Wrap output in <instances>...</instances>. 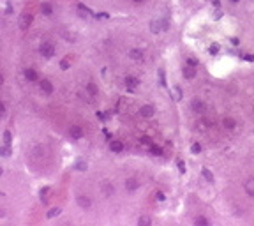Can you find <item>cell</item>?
I'll return each mask as SVG.
<instances>
[{
  "label": "cell",
  "mask_w": 254,
  "mask_h": 226,
  "mask_svg": "<svg viewBox=\"0 0 254 226\" xmlns=\"http://www.w3.org/2000/svg\"><path fill=\"white\" fill-rule=\"evenodd\" d=\"M170 28V23H168V19H154L152 23H150V30L152 32H161V30H168Z\"/></svg>",
  "instance_id": "6da1fadb"
},
{
  "label": "cell",
  "mask_w": 254,
  "mask_h": 226,
  "mask_svg": "<svg viewBox=\"0 0 254 226\" xmlns=\"http://www.w3.org/2000/svg\"><path fill=\"white\" fill-rule=\"evenodd\" d=\"M39 51H41V55L44 58H51L55 55V46H53L51 42H42L41 48H39Z\"/></svg>",
  "instance_id": "7a4b0ae2"
},
{
  "label": "cell",
  "mask_w": 254,
  "mask_h": 226,
  "mask_svg": "<svg viewBox=\"0 0 254 226\" xmlns=\"http://www.w3.org/2000/svg\"><path fill=\"white\" fill-rule=\"evenodd\" d=\"M32 19H34V16H32L30 12L21 14V18H19V28H21V30H27V28L30 27V23H32Z\"/></svg>",
  "instance_id": "3957f363"
},
{
  "label": "cell",
  "mask_w": 254,
  "mask_h": 226,
  "mask_svg": "<svg viewBox=\"0 0 254 226\" xmlns=\"http://www.w3.org/2000/svg\"><path fill=\"white\" fill-rule=\"evenodd\" d=\"M69 134H71V138L80 140V138H83L85 131H83V127H81V125H73L71 129H69Z\"/></svg>",
  "instance_id": "277c9868"
},
{
  "label": "cell",
  "mask_w": 254,
  "mask_h": 226,
  "mask_svg": "<svg viewBox=\"0 0 254 226\" xmlns=\"http://www.w3.org/2000/svg\"><path fill=\"white\" fill-rule=\"evenodd\" d=\"M155 113V108L152 106V104H145V106H141L140 108V115L141 117H145V119H150L152 115Z\"/></svg>",
  "instance_id": "5b68a950"
},
{
  "label": "cell",
  "mask_w": 254,
  "mask_h": 226,
  "mask_svg": "<svg viewBox=\"0 0 254 226\" xmlns=\"http://www.w3.org/2000/svg\"><path fill=\"white\" fill-rule=\"evenodd\" d=\"M101 187H102V193H104V196H111V194L115 193V186H113L111 182H108V180H104V182L101 184Z\"/></svg>",
  "instance_id": "8992f818"
},
{
  "label": "cell",
  "mask_w": 254,
  "mask_h": 226,
  "mask_svg": "<svg viewBox=\"0 0 254 226\" xmlns=\"http://www.w3.org/2000/svg\"><path fill=\"white\" fill-rule=\"evenodd\" d=\"M138 187H140V182H138V178L132 177V178H127V180H125V189H127V191H136Z\"/></svg>",
  "instance_id": "52a82bcc"
},
{
  "label": "cell",
  "mask_w": 254,
  "mask_h": 226,
  "mask_svg": "<svg viewBox=\"0 0 254 226\" xmlns=\"http://www.w3.org/2000/svg\"><path fill=\"white\" fill-rule=\"evenodd\" d=\"M183 78H187V80H192L194 76H196V67H192V65H185L183 67Z\"/></svg>",
  "instance_id": "ba28073f"
},
{
  "label": "cell",
  "mask_w": 254,
  "mask_h": 226,
  "mask_svg": "<svg viewBox=\"0 0 254 226\" xmlns=\"http://www.w3.org/2000/svg\"><path fill=\"white\" fill-rule=\"evenodd\" d=\"M191 108H192L194 113H203V111H205V104H203L201 99H194L192 104H191Z\"/></svg>",
  "instance_id": "9c48e42d"
},
{
  "label": "cell",
  "mask_w": 254,
  "mask_h": 226,
  "mask_svg": "<svg viewBox=\"0 0 254 226\" xmlns=\"http://www.w3.org/2000/svg\"><path fill=\"white\" fill-rule=\"evenodd\" d=\"M78 203H80V207H83V209H88L92 205V201H90V198L87 194H78Z\"/></svg>",
  "instance_id": "30bf717a"
},
{
  "label": "cell",
  "mask_w": 254,
  "mask_h": 226,
  "mask_svg": "<svg viewBox=\"0 0 254 226\" xmlns=\"http://www.w3.org/2000/svg\"><path fill=\"white\" fill-rule=\"evenodd\" d=\"M41 90H42L44 94H51V92H53L51 81H50V80H42V81H41Z\"/></svg>",
  "instance_id": "8fae6325"
},
{
  "label": "cell",
  "mask_w": 254,
  "mask_h": 226,
  "mask_svg": "<svg viewBox=\"0 0 254 226\" xmlns=\"http://www.w3.org/2000/svg\"><path fill=\"white\" fill-rule=\"evenodd\" d=\"M109 150H111V152H122V150H124V143H122L120 140H113V141L109 143Z\"/></svg>",
  "instance_id": "7c38bea8"
},
{
  "label": "cell",
  "mask_w": 254,
  "mask_h": 226,
  "mask_svg": "<svg viewBox=\"0 0 254 226\" xmlns=\"http://www.w3.org/2000/svg\"><path fill=\"white\" fill-rule=\"evenodd\" d=\"M222 125H224L226 129H229V131H233V129L237 127V120L231 119V117H226V119L222 120Z\"/></svg>",
  "instance_id": "4fadbf2b"
},
{
  "label": "cell",
  "mask_w": 254,
  "mask_h": 226,
  "mask_svg": "<svg viewBox=\"0 0 254 226\" xmlns=\"http://www.w3.org/2000/svg\"><path fill=\"white\" fill-rule=\"evenodd\" d=\"M244 187H245V193H247L249 196L254 198V178H249L247 182L244 184Z\"/></svg>",
  "instance_id": "5bb4252c"
},
{
  "label": "cell",
  "mask_w": 254,
  "mask_h": 226,
  "mask_svg": "<svg viewBox=\"0 0 254 226\" xmlns=\"http://www.w3.org/2000/svg\"><path fill=\"white\" fill-rule=\"evenodd\" d=\"M125 85H127L129 88H136L138 85H140V80L134 78V76H125Z\"/></svg>",
  "instance_id": "9a60e30c"
},
{
  "label": "cell",
  "mask_w": 254,
  "mask_h": 226,
  "mask_svg": "<svg viewBox=\"0 0 254 226\" xmlns=\"http://www.w3.org/2000/svg\"><path fill=\"white\" fill-rule=\"evenodd\" d=\"M41 12H42L44 16H51V14H53V7H51V4H48V2L41 4Z\"/></svg>",
  "instance_id": "2e32d148"
},
{
  "label": "cell",
  "mask_w": 254,
  "mask_h": 226,
  "mask_svg": "<svg viewBox=\"0 0 254 226\" xmlns=\"http://www.w3.org/2000/svg\"><path fill=\"white\" fill-rule=\"evenodd\" d=\"M129 57L132 60H143V51H140V50H131L129 51Z\"/></svg>",
  "instance_id": "e0dca14e"
},
{
  "label": "cell",
  "mask_w": 254,
  "mask_h": 226,
  "mask_svg": "<svg viewBox=\"0 0 254 226\" xmlns=\"http://www.w3.org/2000/svg\"><path fill=\"white\" fill-rule=\"evenodd\" d=\"M25 78H27L28 81H35V80H37V71H35V69H27V71H25Z\"/></svg>",
  "instance_id": "ac0fdd59"
},
{
  "label": "cell",
  "mask_w": 254,
  "mask_h": 226,
  "mask_svg": "<svg viewBox=\"0 0 254 226\" xmlns=\"http://www.w3.org/2000/svg\"><path fill=\"white\" fill-rule=\"evenodd\" d=\"M201 173H203V178L206 180V182H210V184L214 182V175L210 173V170H208V168H203V170H201Z\"/></svg>",
  "instance_id": "d6986e66"
},
{
  "label": "cell",
  "mask_w": 254,
  "mask_h": 226,
  "mask_svg": "<svg viewBox=\"0 0 254 226\" xmlns=\"http://www.w3.org/2000/svg\"><path fill=\"white\" fill-rule=\"evenodd\" d=\"M87 92H88L90 96H97V92H99V90H97L96 83H88V85H87Z\"/></svg>",
  "instance_id": "ffe728a7"
},
{
  "label": "cell",
  "mask_w": 254,
  "mask_h": 226,
  "mask_svg": "<svg viewBox=\"0 0 254 226\" xmlns=\"http://www.w3.org/2000/svg\"><path fill=\"white\" fill-rule=\"evenodd\" d=\"M173 97H175V101H180V99H182V90H180L178 85L173 87Z\"/></svg>",
  "instance_id": "44dd1931"
},
{
  "label": "cell",
  "mask_w": 254,
  "mask_h": 226,
  "mask_svg": "<svg viewBox=\"0 0 254 226\" xmlns=\"http://www.w3.org/2000/svg\"><path fill=\"white\" fill-rule=\"evenodd\" d=\"M0 155H2V157H7V155H11V147H9V145H4V147H0Z\"/></svg>",
  "instance_id": "7402d4cb"
},
{
  "label": "cell",
  "mask_w": 254,
  "mask_h": 226,
  "mask_svg": "<svg viewBox=\"0 0 254 226\" xmlns=\"http://www.w3.org/2000/svg\"><path fill=\"white\" fill-rule=\"evenodd\" d=\"M150 223H152V219L147 217V216H141L140 219H138V224H140V226H147V224H150Z\"/></svg>",
  "instance_id": "603a6c76"
},
{
  "label": "cell",
  "mask_w": 254,
  "mask_h": 226,
  "mask_svg": "<svg viewBox=\"0 0 254 226\" xmlns=\"http://www.w3.org/2000/svg\"><path fill=\"white\" fill-rule=\"evenodd\" d=\"M60 212H62V210H60L58 207H53V209H51V210L48 212V219H53V217H57V216H58Z\"/></svg>",
  "instance_id": "cb8c5ba5"
},
{
  "label": "cell",
  "mask_w": 254,
  "mask_h": 226,
  "mask_svg": "<svg viewBox=\"0 0 254 226\" xmlns=\"http://www.w3.org/2000/svg\"><path fill=\"white\" fill-rule=\"evenodd\" d=\"M150 152H152L154 155H163V148L157 147V145H150Z\"/></svg>",
  "instance_id": "d4e9b609"
},
{
  "label": "cell",
  "mask_w": 254,
  "mask_h": 226,
  "mask_svg": "<svg viewBox=\"0 0 254 226\" xmlns=\"http://www.w3.org/2000/svg\"><path fill=\"white\" fill-rule=\"evenodd\" d=\"M74 168H76V170H78V171H85V170H87V168H88V164H87V163H85V161H78V163H76V166H74Z\"/></svg>",
  "instance_id": "484cf974"
},
{
  "label": "cell",
  "mask_w": 254,
  "mask_h": 226,
  "mask_svg": "<svg viewBox=\"0 0 254 226\" xmlns=\"http://www.w3.org/2000/svg\"><path fill=\"white\" fill-rule=\"evenodd\" d=\"M4 141H6V145H9V147H11L12 136H11V132H9V131H6V132H4Z\"/></svg>",
  "instance_id": "4316f807"
},
{
  "label": "cell",
  "mask_w": 254,
  "mask_h": 226,
  "mask_svg": "<svg viewBox=\"0 0 254 226\" xmlns=\"http://www.w3.org/2000/svg\"><path fill=\"white\" fill-rule=\"evenodd\" d=\"M194 224H203V226H206V224H208V219H205V217H196L194 219Z\"/></svg>",
  "instance_id": "83f0119b"
},
{
  "label": "cell",
  "mask_w": 254,
  "mask_h": 226,
  "mask_svg": "<svg viewBox=\"0 0 254 226\" xmlns=\"http://www.w3.org/2000/svg\"><path fill=\"white\" fill-rule=\"evenodd\" d=\"M191 152H192V154H199V152H201V145H199V143H192Z\"/></svg>",
  "instance_id": "f1b7e54d"
},
{
  "label": "cell",
  "mask_w": 254,
  "mask_h": 226,
  "mask_svg": "<svg viewBox=\"0 0 254 226\" xmlns=\"http://www.w3.org/2000/svg\"><path fill=\"white\" fill-rule=\"evenodd\" d=\"M208 51H210L212 55H217V53H219V44H212V46L208 48Z\"/></svg>",
  "instance_id": "f546056e"
},
{
  "label": "cell",
  "mask_w": 254,
  "mask_h": 226,
  "mask_svg": "<svg viewBox=\"0 0 254 226\" xmlns=\"http://www.w3.org/2000/svg\"><path fill=\"white\" fill-rule=\"evenodd\" d=\"M60 67L65 71V69H69V67H71V64H69V60H67V58H64V60L60 62Z\"/></svg>",
  "instance_id": "4dcf8cb0"
},
{
  "label": "cell",
  "mask_w": 254,
  "mask_h": 226,
  "mask_svg": "<svg viewBox=\"0 0 254 226\" xmlns=\"http://www.w3.org/2000/svg\"><path fill=\"white\" fill-rule=\"evenodd\" d=\"M78 11L81 12V16H87V12H88V9H87L83 4H80V6H78Z\"/></svg>",
  "instance_id": "1f68e13d"
},
{
  "label": "cell",
  "mask_w": 254,
  "mask_h": 226,
  "mask_svg": "<svg viewBox=\"0 0 254 226\" xmlns=\"http://www.w3.org/2000/svg\"><path fill=\"white\" fill-rule=\"evenodd\" d=\"M178 171L185 173V163H183V161H178Z\"/></svg>",
  "instance_id": "d6a6232c"
},
{
  "label": "cell",
  "mask_w": 254,
  "mask_h": 226,
  "mask_svg": "<svg viewBox=\"0 0 254 226\" xmlns=\"http://www.w3.org/2000/svg\"><path fill=\"white\" fill-rule=\"evenodd\" d=\"M187 65L196 67V65H198V60H196V58H192V57H189V58H187Z\"/></svg>",
  "instance_id": "836d02e7"
},
{
  "label": "cell",
  "mask_w": 254,
  "mask_h": 226,
  "mask_svg": "<svg viewBox=\"0 0 254 226\" xmlns=\"http://www.w3.org/2000/svg\"><path fill=\"white\" fill-rule=\"evenodd\" d=\"M155 198H157L159 201H164V200H166V196H164V193H161V191H157V193H155Z\"/></svg>",
  "instance_id": "e575fe53"
},
{
  "label": "cell",
  "mask_w": 254,
  "mask_h": 226,
  "mask_svg": "<svg viewBox=\"0 0 254 226\" xmlns=\"http://www.w3.org/2000/svg\"><path fill=\"white\" fill-rule=\"evenodd\" d=\"M140 143H141V145H150V138H147V136H143V138L140 140Z\"/></svg>",
  "instance_id": "d590c367"
},
{
  "label": "cell",
  "mask_w": 254,
  "mask_h": 226,
  "mask_svg": "<svg viewBox=\"0 0 254 226\" xmlns=\"http://www.w3.org/2000/svg\"><path fill=\"white\" fill-rule=\"evenodd\" d=\"M159 76H161V83H163V85H166V81H164V71H163V69L159 71Z\"/></svg>",
  "instance_id": "8d00e7d4"
},
{
  "label": "cell",
  "mask_w": 254,
  "mask_h": 226,
  "mask_svg": "<svg viewBox=\"0 0 254 226\" xmlns=\"http://www.w3.org/2000/svg\"><path fill=\"white\" fill-rule=\"evenodd\" d=\"M46 194H48V187H44V189L41 191V198H42V200H46V198H44Z\"/></svg>",
  "instance_id": "74e56055"
},
{
  "label": "cell",
  "mask_w": 254,
  "mask_h": 226,
  "mask_svg": "<svg viewBox=\"0 0 254 226\" xmlns=\"http://www.w3.org/2000/svg\"><path fill=\"white\" fill-rule=\"evenodd\" d=\"M0 113H6V104L0 101Z\"/></svg>",
  "instance_id": "f35d334b"
},
{
  "label": "cell",
  "mask_w": 254,
  "mask_h": 226,
  "mask_svg": "<svg viewBox=\"0 0 254 226\" xmlns=\"http://www.w3.org/2000/svg\"><path fill=\"white\" fill-rule=\"evenodd\" d=\"M245 60H249V62H254V55H251V53H249V55H245Z\"/></svg>",
  "instance_id": "ab89813d"
},
{
  "label": "cell",
  "mask_w": 254,
  "mask_h": 226,
  "mask_svg": "<svg viewBox=\"0 0 254 226\" xmlns=\"http://www.w3.org/2000/svg\"><path fill=\"white\" fill-rule=\"evenodd\" d=\"M2 83H4V76H2V74H0V85H2Z\"/></svg>",
  "instance_id": "60d3db41"
},
{
  "label": "cell",
  "mask_w": 254,
  "mask_h": 226,
  "mask_svg": "<svg viewBox=\"0 0 254 226\" xmlns=\"http://www.w3.org/2000/svg\"><path fill=\"white\" fill-rule=\"evenodd\" d=\"M229 2H233V4H237V2H240V0H229Z\"/></svg>",
  "instance_id": "b9f144b4"
},
{
  "label": "cell",
  "mask_w": 254,
  "mask_h": 226,
  "mask_svg": "<svg viewBox=\"0 0 254 226\" xmlns=\"http://www.w3.org/2000/svg\"><path fill=\"white\" fill-rule=\"evenodd\" d=\"M134 2H141V0H134Z\"/></svg>",
  "instance_id": "7bdbcfd3"
},
{
  "label": "cell",
  "mask_w": 254,
  "mask_h": 226,
  "mask_svg": "<svg viewBox=\"0 0 254 226\" xmlns=\"http://www.w3.org/2000/svg\"><path fill=\"white\" fill-rule=\"evenodd\" d=\"M0 175H2V170H0Z\"/></svg>",
  "instance_id": "ee69618b"
},
{
  "label": "cell",
  "mask_w": 254,
  "mask_h": 226,
  "mask_svg": "<svg viewBox=\"0 0 254 226\" xmlns=\"http://www.w3.org/2000/svg\"><path fill=\"white\" fill-rule=\"evenodd\" d=\"M252 111H254V106H252Z\"/></svg>",
  "instance_id": "f6af8a7d"
}]
</instances>
